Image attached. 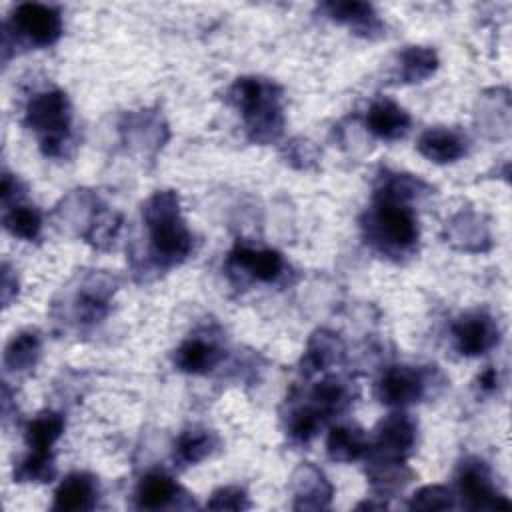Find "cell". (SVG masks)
Returning a JSON list of instances; mask_svg holds the SVG:
<instances>
[{"mask_svg":"<svg viewBox=\"0 0 512 512\" xmlns=\"http://www.w3.org/2000/svg\"><path fill=\"white\" fill-rule=\"evenodd\" d=\"M228 102L242 112L252 140L270 142L280 136L284 116L280 90L272 82L262 78H238L228 90Z\"/></svg>","mask_w":512,"mask_h":512,"instance_id":"7a4b0ae2","label":"cell"},{"mask_svg":"<svg viewBox=\"0 0 512 512\" xmlns=\"http://www.w3.org/2000/svg\"><path fill=\"white\" fill-rule=\"evenodd\" d=\"M16 290H18V288H16ZM16 290L12 288V274H10L8 266L4 264V274H2V302H4V306L10 304L12 294H16Z\"/></svg>","mask_w":512,"mask_h":512,"instance_id":"4dcf8cb0","label":"cell"},{"mask_svg":"<svg viewBox=\"0 0 512 512\" xmlns=\"http://www.w3.org/2000/svg\"><path fill=\"white\" fill-rule=\"evenodd\" d=\"M366 126L378 138L398 140V138H402L408 132L410 116L396 102H392L388 98H382V100H376L368 108Z\"/></svg>","mask_w":512,"mask_h":512,"instance_id":"30bf717a","label":"cell"},{"mask_svg":"<svg viewBox=\"0 0 512 512\" xmlns=\"http://www.w3.org/2000/svg\"><path fill=\"white\" fill-rule=\"evenodd\" d=\"M4 226L10 234L22 240H32L42 228V218L32 206H14L4 214Z\"/></svg>","mask_w":512,"mask_h":512,"instance_id":"484cf974","label":"cell"},{"mask_svg":"<svg viewBox=\"0 0 512 512\" xmlns=\"http://www.w3.org/2000/svg\"><path fill=\"white\" fill-rule=\"evenodd\" d=\"M438 68V56L426 46H408L400 54V78L404 82H422Z\"/></svg>","mask_w":512,"mask_h":512,"instance_id":"44dd1931","label":"cell"},{"mask_svg":"<svg viewBox=\"0 0 512 512\" xmlns=\"http://www.w3.org/2000/svg\"><path fill=\"white\" fill-rule=\"evenodd\" d=\"M370 448V442L362 430L352 426H334L326 438V452L336 462H352L362 458Z\"/></svg>","mask_w":512,"mask_h":512,"instance_id":"2e32d148","label":"cell"},{"mask_svg":"<svg viewBox=\"0 0 512 512\" xmlns=\"http://www.w3.org/2000/svg\"><path fill=\"white\" fill-rule=\"evenodd\" d=\"M426 380L420 370L410 366H394L378 380L376 394L388 406H408L424 396Z\"/></svg>","mask_w":512,"mask_h":512,"instance_id":"52a82bcc","label":"cell"},{"mask_svg":"<svg viewBox=\"0 0 512 512\" xmlns=\"http://www.w3.org/2000/svg\"><path fill=\"white\" fill-rule=\"evenodd\" d=\"M12 26L34 46H50L62 34L60 12L38 2H22L12 12Z\"/></svg>","mask_w":512,"mask_h":512,"instance_id":"5b68a950","label":"cell"},{"mask_svg":"<svg viewBox=\"0 0 512 512\" xmlns=\"http://www.w3.org/2000/svg\"><path fill=\"white\" fill-rule=\"evenodd\" d=\"M228 264L250 272L256 280L272 282L282 272V256L276 250H254L248 246H236L228 254Z\"/></svg>","mask_w":512,"mask_h":512,"instance_id":"4fadbf2b","label":"cell"},{"mask_svg":"<svg viewBox=\"0 0 512 512\" xmlns=\"http://www.w3.org/2000/svg\"><path fill=\"white\" fill-rule=\"evenodd\" d=\"M458 490L468 508L498 510L510 508V502L498 494L490 480V470L482 460H466L458 472Z\"/></svg>","mask_w":512,"mask_h":512,"instance_id":"8992f818","label":"cell"},{"mask_svg":"<svg viewBox=\"0 0 512 512\" xmlns=\"http://www.w3.org/2000/svg\"><path fill=\"white\" fill-rule=\"evenodd\" d=\"M54 476H56V466L50 450L48 452L30 450V454L22 460V464L14 472V478L18 482H50Z\"/></svg>","mask_w":512,"mask_h":512,"instance_id":"cb8c5ba5","label":"cell"},{"mask_svg":"<svg viewBox=\"0 0 512 512\" xmlns=\"http://www.w3.org/2000/svg\"><path fill=\"white\" fill-rule=\"evenodd\" d=\"M324 10L332 20L348 24L358 34L370 36V32L382 28L372 6L366 2H328L324 4Z\"/></svg>","mask_w":512,"mask_h":512,"instance_id":"e0dca14e","label":"cell"},{"mask_svg":"<svg viewBox=\"0 0 512 512\" xmlns=\"http://www.w3.org/2000/svg\"><path fill=\"white\" fill-rule=\"evenodd\" d=\"M108 312V294L84 290L78 298V316L82 322H98Z\"/></svg>","mask_w":512,"mask_h":512,"instance_id":"f1b7e54d","label":"cell"},{"mask_svg":"<svg viewBox=\"0 0 512 512\" xmlns=\"http://www.w3.org/2000/svg\"><path fill=\"white\" fill-rule=\"evenodd\" d=\"M456 348L464 356H480L488 352L498 342V326L494 320L482 312L462 316L454 328Z\"/></svg>","mask_w":512,"mask_h":512,"instance_id":"ba28073f","label":"cell"},{"mask_svg":"<svg viewBox=\"0 0 512 512\" xmlns=\"http://www.w3.org/2000/svg\"><path fill=\"white\" fill-rule=\"evenodd\" d=\"M496 384H498V374H496L494 368H488L486 372L480 374V386H482L484 390H494Z\"/></svg>","mask_w":512,"mask_h":512,"instance_id":"1f68e13d","label":"cell"},{"mask_svg":"<svg viewBox=\"0 0 512 512\" xmlns=\"http://www.w3.org/2000/svg\"><path fill=\"white\" fill-rule=\"evenodd\" d=\"M312 400V406L326 418L328 414L340 412L348 404V390L336 378H326L314 386Z\"/></svg>","mask_w":512,"mask_h":512,"instance_id":"d4e9b609","label":"cell"},{"mask_svg":"<svg viewBox=\"0 0 512 512\" xmlns=\"http://www.w3.org/2000/svg\"><path fill=\"white\" fill-rule=\"evenodd\" d=\"M416 442V424L408 414L394 412L376 428V450L386 458H402Z\"/></svg>","mask_w":512,"mask_h":512,"instance_id":"9c48e42d","label":"cell"},{"mask_svg":"<svg viewBox=\"0 0 512 512\" xmlns=\"http://www.w3.org/2000/svg\"><path fill=\"white\" fill-rule=\"evenodd\" d=\"M40 356V338L36 332H20L16 334L4 352V366L10 372H22L34 368Z\"/></svg>","mask_w":512,"mask_h":512,"instance_id":"ffe728a7","label":"cell"},{"mask_svg":"<svg viewBox=\"0 0 512 512\" xmlns=\"http://www.w3.org/2000/svg\"><path fill=\"white\" fill-rule=\"evenodd\" d=\"M216 446V436L202 428L184 430L176 440V458L184 464L202 462Z\"/></svg>","mask_w":512,"mask_h":512,"instance_id":"603a6c76","label":"cell"},{"mask_svg":"<svg viewBox=\"0 0 512 512\" xmlns=\"http://www.w3.org/2000/svg\"><path fill=\"white\" fill-rule=\"evenodd\" d=\"M408 506L416 510H446L454 506V496L444 486H424L412 496Z\"/></svg>","mask_w":512,"mask_h":512,"instance_id":"83f0119b","label":"cell"},{"mask_svg":"<svg viewBox=\"0 0 512 512\" xmlns=\"http://www.w3.org/2000/svg\"><path fill=\"white\" fill-rule=\"evenodd\" d=\"M144 222L150 230V246L158 262H182L192 250V234L180 216V200L174 190H162L144 204Z\"/></svg>","mask_w":512,"mask_h":512,"instance_id":"6da1fadb","label":"cell"},{"mask_svg":"<svg viewBox=\"0 0 512 512\" xmlns=\"http://www.w3.org/2000/svg\"><path fill=\"white\" fill-rule=\"evenodd\" d=\"M64 432V418L56 412H42L26 426V444L30 450L48 452Z\"/></svg>","mask_w":512,"mask_h":512,"instance_id":"7402d4cb","label":"cell"},{"mask_svg":"<svg viewBox=\"0 0 512 512\" xmlns=\"http://www.w3.org/2000/svg\"><path fill=\"white\" fill-rule=\"evenodd\" d=\"M206 506L212 508V510H244L250 504H248V498H246L242 488L226 486V488L216 490L210 496V500L206 502Z\"/></svg>","mask_w":512,"mask_h":512,"instance_id":"f546056e","label":"cell"},{"mask_svg":"<svg viewBox=\"0 0 512 512\" xmlns=\"http://www.w3.org/2000/svg\"><path fill=\"white\" fill-rule=\"evenodd\" d=\"M220 360V352L212 342L202 338L186 340L174 356L176 366L188 374H204Z\"/></svg>","mask_w":512,"mask_h":512,"instance_id":"ac0fdd59","label":"cell"},{"mask_svg":"<svg viewBox=\"0 0 512 512\" xmlns=\"http://www.w3.org/2000/svg\"><path fill=\"white\" fill-rule=\"evenodd\" d=\"M98 498V486L88 474H70L58 486L54 494V510L62 512H82L92 510Z\"/></svg>","mask_w":512,"mask_h":512,"instance_id":"7c38bea8","label":"cell"},{"mask_svg":"<svg viewBox=\"0 0 512 512\" xmlns=\"http://www.w3.org/2000/svg\"><path fill=\"white\" fill-rule=\"evenodd\" d=\"M342 356H344L342 340L332 332L320 330L308 342V348L302 356V372L310 376L314 372L326 370L328 366L338 364Z\"/></svg>","mask_w":512,"mask_h":512,"instance_id":"9a60e30c","label":"cell"},{"mask_svg":"<svg viewBox=\"0 0 512 512\" xmlns=\"http://www.w3.org/2000/svg\"><path fill=\"white\" fill-rule=\"evenodd\" d=\"M294 480H296V502H294L296 510H318L328 506L332 498V486L326 482L324 474L318 468L304 464L296 472Z\"/></svg>","mask_w":512,"mask_h":512,"instance_id":"5bb4252c","label":"cell"},{"mask_svg":"<svg viewBox=\"0 0 512 512\" xmlns=\"http://www.w3.org/2000/svg\"><path fill=\"white\" fill-rule=\"evenodd\" d=\"M178 494V484L160 472L148 474L146 478H142L136 498H138V506L140 508H164L168 506Z\"/></svg>","mask_w":512,"mask_h":512,"instance_id":"d6986e66","label":"cell"},{"mask_svg":"<svg viewBox=\"0 0 512 512\" xmlns=\"http://www.w3.org/2000/svg\"><path fill=\"white\" fill-rule=\"evenodd\" d=\"M322 420H324V416L314 406L298 408L290 416V424H288L290 436L298 442H308L310 438L316 436L318 428L322 426Z\"/></svg>","mask_w":512,"mask_h":512,"instance_id":"4316f807","label":"cell"},{"mask_svg":"<svg viewBox=\"0 0 512 512\" xmlns=\"http://www.w3.org/2000/svg\"><path fill=\"white\" fill-rule=\"evenodd\" d=\"M368 236L382 250H408L418 240V224L406 202L376 196L368 216Z\"/></svg>","mask_w":512,"mask_h":512,"instance_id":"277c9868","label":"cell"},{"mask_svg":"<svg viewBox=\"0 0 512 512\" xmlns=\"http://www.w3.org/2000/svg\"><path fill=\"white\" fill-rule=\"evenodd\" d=\"M70 100L62 90L36 94L26 106V126L40 136L46 156H60L70 134Z\"/></svg>","mask_w":512,"mask_h":512,"instance_id":"3957f363","label":"cell"},{"mask_svg":"<svg viewBox=\"0 0 512 512\" xmlns=\"http://www.w3.org/2000/svg\"><path fill=\"white\" fill-rule=\"evenodd\" d=\"M418 152L436 164L456 162L466 154V140L456 130L428 128L418 140Z\"/></svg>","mask_w":512,"mask_h":512,"instance_id":"8fae6325","label":"cell"}]
</instances>
